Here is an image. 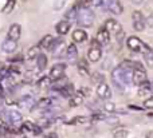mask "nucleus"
<instances>
[{
  "label": "nucleus",
  "instance_id": "11",
  "mask_svg": "<svg viewBox=\"0 0 153 138\" xmlns=\"http://www.w3.org/2000/svg\"><path fill=\"white\" fill-rule=\"evenodd\" d=\"M145 80H148L145 70H133L132 71V82L134 83V85L140 86L141 83H144Z\"/></svg>",
  "mask_w": 153,
  "mask_h": 138
},
{
  "label": "nucleus",
  "instance_id": "31",
  "mask_svg": "<svg viewBox=\"0 0 153 138\" xmlns=\"http://www.w3.org/2000/svg\"><path fill=\"white\" fill-rule=\"evenodd\" d=\"M103 80H105V77H103L102 74H100V72H94V74L91 75V82L95 83V85H100Z\"/></svg>",
  "mask_w": 153,
  "mask_h": 138
},
{
  "label": "nucleus",
  "instance_id": "35",
  "mask_svg": "<svg viewBox=\"0 0 153 138\" xmlns=\"http://www.w3.org/2000/svg\"><path fill=\"white\" fill-rule=\"evenodd\" d=\"M105 110L106 111H114L116 110V105L114 103H111V102H108V103H105Z\"/></svg>",
  "mask_w": 153,
  "mask_h": 138
},
{
  "label": "nucleus",
  "instance_id": "37",
  "mask_svg": "<svg viewBox=\"0 0 153 138\" xmlns=\"http://www.w3.org/2000/svg\"><path fill=\"white\" fill-rule=\"evenodd\" d=\"M124 36H125V32H124V31L118 32V34L116 35V39H117V42H118V43H121V42H122V39H124Z\"/></svg>",
  "mask_w": 153,
  "mask_h": 138
},
{
  "label": "nucleus",
  "instance_id": "36",
  "mask_svg": "<svg viewBox=\"0 0 153 138\" xmlns=\"http://www.w3.org/2000/svg\"><path fill=\"white\" fill-rule=\"evenodd\" d=\"M78 94H81L82 97H87V95H90V89H87V87H82L81 90H79V93Z\"/></svg>",
  "mask_w": 153,
  "mask_h": 138
},
{
  "label": "nucleus",
  "instance_id": "39",
  "mask_svg": "<svg viewBox=\"0 0 153 138\" xmlns=\"http://www.w3.org/2000/svg\"><path fill=\"white\" fill-rule=\"evenodd\" d=\"M90 5H91V0H83L82 1V7L83 8H89Z\"/></svg>",
  "mask_w": 153,
  "mask_h": 138
},
{
  "label": "nucleus",
  "instance_id": "3",
  "mask_svg": "<svg viewBox=\"0 0 153 138\" xmlns=\"http://www.w3.org/2000/svg\"><path fill=\"white\" fill-rule=\"evenodd\" d=\"M126 46H128V48H129L130 51H134V52H143V54H145V52H148V51L152 50V48L149 47L146 43L141 42V39H138L137 36L128 38Z\"/></svg>",
  "mask_w": 153,
  "mask_h": 138
},
{
  "label": "nucleus",
  "instance_id": "22",
  "mask_svg": "<svg viewBox=\"0 0 153 138\" xmlns=\"http://www.w3.org/2000/svg\"><path fill=\"white\" fill-rule=\"evenodd\" d=\"M78 71L81 72V75L83 77H89V63L86 62V59H81L78 62Z\"/></svg>",
  "mask_w": 153,
  "mask_h": 138
},
{
  "label": "nucleus",
  "instance_id": "29",
  "mask_svg": "<svg viewBox=\"0 0 153 138\" xmlns=\"http://www.w3.org/2000/svg\"><path fill=\"white\" fill-rule=\"evenodd\" d=\"M51 105H53V101H51L50 98H42L39 102L36 103V106L39 107V109H50Z\"/></svg>",
  "mask_w": 153,
  "mask_h": 138
},
{
  "label": "nucleus",
  "instance_id": "26",
  "mask_svg": "<svg viewBox=\"0 0 153 138\" xmlns=\"http://www.w3.org/2000/svg\"><path fill=\"white\" fill-rule=\"evenodd\" d=\"M76 13H78V8H76V5H74V7H71V8H70V10L66 12L65 18H66V20L69 21V23H71V21H75Z\"/></svg>",
  "mask_w": 153,
  "mask_h": 138
},
{
  "label": "nucleus",
  "instance_id": "10",
  "mask_svg": "<svg viewBox=\"0 0 153 138\" xmlns=\"http://www.w3.org/2000/svg\"><path fill=\"white\" fill-rule=\"evenodd\" d=\"M95 40L100 46H108L109 42H110V34L106 31L105 28H100L97 31V36H95Z\"/></svg>",
  "mask_w": 153,
  "mask_h": 138
},
{
  "label": "nucleus",
  "instance_id": "8",
  "mask_svg": "<svg viewBox=\"0 0 153 138\" xmlns=\"http://www.w3.org/2000/svg\"><path fill=\"white\" fill-rule=\"evenodd\" d=\"M103 28H105L109 34H113L114 36H116L118 32L122 31L121 24H120L116 19H108V20L105 21V27H103Z\"/></svg>",
  "mask_w": 153,
  "mask_h": 138
},
{
  "label": "nucleus",
  "instance_id": "23",
  "mask_svg": "<svg viewBox=\"0 0 153 138\" xmlns=\"http://www.w3.org/2000/svg\"><path fill=\"white\" fill-rule=\"evenodd\" d=\"M20 105H22V106H23V107H26V109L31 110L32 107L35 106V99L32 98L31 95L23 97V98H22V101H20Z\"/></svg>",
  "mask_w": 153,
  "mask_h": 138
},
{
  "label": "nucleus",
  "instance_id": "33",
  "mask_svg": "<svg viewBox=\"0 0 153 138\" xmlns=\"http://www.w3.org/2000/svg\"><path fill=\"white\" fill-rule=\"evenodd\" d=\"M90 122V118L87 117H75L73 121H70L69 123H78V125H85V123Z\"/></svg>",
  "mask_w": 153,
  "mask_h": 138
},
{
  "label": "nucleus",
  "instance_id": "38",
  "mask_svg": "<svg viewBox=\"0 0 153 138\" xmlns=\"http://www.w3.org/2000/svg\"><path fill=\"white\" fill-rule=\"evenodd\" d=\"M12 138H26V136H23L20 130H16L15 133H12Z\"/></svg>",
  "mask_w": 153,
  "mask_h": 138
},
{
  "label": "nucleus",
  "instance_id": "43",
  "mask_svg": "<svg viewBox=\"0 0 153 138\" xmlns=\"http://www.w3.org/2000/svg\"><path fill=\"white\" fill-rule=\"evenodd\" d=\"M146 138H153V131H149V133L146 134Z\"/></svg>",
  "mask_w": 153,
  "mask_h": 138
},
{
  "label": "nucleus",
  "instance_id": "5",
  "mask_svg": "<svg viewBox=\"0 0 153 138\" xmlns=\"http://www.w3.org/2000/svg\"><path fill=\"white\" fill-rule=\"evenodd\" d=\"M102 56V51H101V46L97 43V40H93L91 46H90L89 51H87V58L90 62H98Z\"/></svg>",
  "mask_w": 153,
  "mask_h": 138
},
{
  "label": "nucleus",
  "instance_id": "16",
  "mask_svg": "<svg viewBox=\"0 0 153 138\" xmlns=\"http://www.w3.org/2000/svg\"><path fill=\"white\" fill-rule=\"evenodd\" d=\"M65 56L67 58V61H69V62H75V59L78 58V50H76L75 44H70V46H67V48H66V54H65Z\"/></svg>",
  "mask_w": 153,
  "mask_h": 138
},
{
  "label": "nucleus",
  "instance_id": "17",
  "mask_svg": "<svg viewBox=\"0 0 153 138\" xmlns=\"http://www.w3.org/2000/svg\"><path fill=\"white\" fill-rule=\"evenodd\" d=\"M16 47H18V44H16L15 40H11V39H8V38L3 42V44H1V50L7 54L13 52V51L16 50Z\"/></svg>",
  "mask_w": 153,
  "mask_h": 138
},
{
  "label": "nucleus",
  "instance_id": "32",
  "mask_svg": "<svg viewBox=\"0 0 153 138\" xmlns=\"http://www.w3.org/2000/svg\"><path fill=\"white\" fill-rule=\"evenodd\" d=\"M144 55V59H145V62H146V66L148 67H153V51H148V52H145V54H143Z\"/></svg>",
  "mask_w": 153,
  "mask_h": 138
},
{
  "label": "nucleus",
  "instance_id": "15",
  "mask_svg": "<svg viewBox=\"0 0 153 138\" xmlns=\"http://www.w3.org/2000/svg\"><path fill=\"white\" fill-rule=\"evenodd\" d=\"M54 36L53 35H46V36L42 38V40L39 42V44H38V47L39 48H43V50H50L51 46H53L54 43Z\"/></svg>",
  "mask_w": 153,
  "mask_h": 138
},
{
  "label": "nucleus",
  "instance_id": "1",
  "mask_svg": "<svg viewBox=\"0 0 153 138\" xmlns=\"http://www.w3.org/2000/svg\"><path fill=\"white\" fill-rule=\"evenodd\" d=\"M132 71L133 70L122 67V66L113 70V72H111V79H113V82L117 85V87L124 90L125 86L132 83Z\"/></svg>",
  "mask_w": 153,
  "mask_h": 138
},
{
  "label": "nucleus",
  "instance_id": "20",
  "mask_svg": "<svg viewBox=\"0 0 153 138\" xmlns=\"http://www.w3.org/2000/svg\"><path fill=\"white\" fill-rule=\"evenodd\" d=\"M47 56L45 55V54H39V55L36 56V66H38V70L39 71H43V70L47 67Z\"/></svg>",
  "mask_w": 153,
  "mask_h": 138
},
{
  "label": "nucleus",
  "instance_id": "13",
  "mask_svg": "<svg viewBox=\"0 0 153 138\" xmlns=\"http://www.w3.org/2000/svg\"><path fill=\"white\" fill-rule=\"evenodd\" d=\"M108 8L111 13H114V15H121V13L124 12V7H122L120 0H109Z\"/></svg>",
  "mask_w": 153,
  "mask_h": 138
},
{
  "label": "nucleus",
  "instance_id": "28",
  "mask_svg": "<svg viewBox=\"0 0 153 138\" xmlns=\"http://www.w3.org/2000/svg\"><path fill=\"white\" fill-rule=\"evenodd\" d=\"M128 134H129L128 129H125V128H118V129H116V130L113 131V138H126Z\"/></svg>",
  "mask_w": 153,
  "mask_h": 138
},
{
  "label": "nucleus",
  "instance_id": "25",
  "mask_svg": "<svg viewBox=\"0 0 153 138\" xmlns=\"http://www.w3.org/2000/svg\"><path fill=\"white\" fill-rule=\"evenodd\" d=\"M39 54H40V48L38 47V46H32V47L27 51L26 59H27V61H32V59H35L38 55H39Z\"/></svg>",
  "mask_w": 153,
  "mask_h": 138
},
{
  "label": "nucleus",
  "instance_id": "24",
  "mask_svg": "<svg viewBox=\"0 0 153 138\" xmlns=\"http://www.w3.org/2000/svg\"><path fill=\"white\" fill-rule=\"evenodd\" d=\"M82 102H83V97H82L81 94H73L69 99V105L71 107L79 106V105H82Z\"/></svg>",
  "mask_w": 153,
  "mask_h": 138
},
{
  "label": "nucleus",
  "instance_id": "27",
  "mask_svg": "<svg viewBox=\"0 0 153 138\" xmlns=\"http://www.w3.org/2000/svg\"><path fill=\"white\" fill-rule=\"evenodd\" d=\"M16 5V0H7L4 4V7H3V13H11L13 11V8H15Z\"/></svg>",
  "mask_w": 153,
  "mask_h": 138
},
{
  "label": "nucleus",
  "instance_id": "6",
  "mask_svg": "<svg viewBox=\"0 0 153 138\" xmlns=\"http://www.w3.org/2000/svg\"><path fill=\"white\" fill-rule=\"evenodd\" d=\"M132 19H133V27H134L136 31H144V30H145L146 19H145V16L143 15V12L134 11L132 15Z\"/></svg>",
  "mask_w": 153,
  "mask_h": 138
},
{
  "label": "nucleus",
  "instance_id": "4",
  "mask_svg": "<svg viewBox=\"0 0 153 138\" xmlns=\"http://www.w3.org/2000/svg\"><path fill=\"white\" fill-rule=\"evenodd\" d=\"M66 48H67V44L65 40L56 39V40H54L50 51L53 52V55L55 56V58H62V56H65V54H66Z\"/></svg>",
  "mask_w": 153,
  "mask_h": 138
},
{
  "label": "nucleus",
  "instance_id": "9",
  "mask_svg": "<svg viewBox=\"0 0 153 138\" xmlns=\"http://www.w3.org/2000/svg\"><path fill=\"white\" fill-rule=\"evenodd\" d=\"M97 95L100 97V99H109L111 97V90L109 87L108 83L102 82L97 86Z\"/></svg>",
  "mask_w": 153,
  "mask_h": 138
},
{
  "label": "nucleus",
  "instance_id": "34",
  "mask_svg": "<svg viewBox=\"0 0 153 138\" xmlns=\"http://www.w3.org/2000/svg\"><path fill=\"white\" fill-rule=\"evenodd\" d=\"M144 107H145V109H152L153 107V98L152 97H149L148 99H145V102H144Z\"/></svg>",
  "mask_w": 153,
  "mask_h": 138
},
{
  "label": "nucleus",
  "instance_id": "12",
  "mask_svg": "<svg viewBox=\"0 0 153 138\" xmlns=\"http://www.w3.org/2000/svg\"><path fill=\"white\" fill-rule=\"evenodd\" d=\"M20 35H22V27L16 23L12 24V26L10 27V30H8V39L18 42V40L20 39Z\"/></svg>",
  "mask_w": 153,
  "mask_h": 138
},
{
  "label": "nucleus",
  "instance_id": "19",
  "mask_svg": "<svg viewBox=\"0 0 153 138\" xmlns=\"http://www.w3.org/2000/svg\"><path fill=\"white\" fill-rule=\"evenodd\" d=\"M71 36H73V40H74L75 43H82L87 39V34L83 31V30H79V28L73 32Z\"/></svg>",
  "mask_w": 153,
  "mask_h": 138
},
{
  "label": "nucleus",
  "instance_id": "2",
  "mask_svg": "<svg viewBox=\"0 0 153 138\" xmlns=\"http://www.w3.org/2000/svg\"><path fill=\"white\" fill-rule=\"evenodd\" d=\"M76 21L81 27H91L94 23V12H93L90 8H83L78 10L76 13Z\"/></svg>",
  "mask_w": 153,
  "mask_h": 138
},
{
  "label": "nucleus",
  "instance_id": "40",
  "mask_svg": "<svg viewBox=\"0 0 153 138\" xmlns=\"http://www.w3.org/2000/svg\"><path fill=\"white\" fill-rule=\"evenodd\" d=\"M102 1L103 0H91V4L95 7H100V5H102Z\"/></svg>",
  "mask_w": 153,
  "mask_h": 138
},
{
  "label": "nucleus",
  "instance_id": "41",
  "mask_svg": "<svg viewBox=\"0 0 153 138\" xmlns=\"http://www.w3.org/2000/svg\"><path fill=\"white\" fill-rule=\"evenodd\" d=\"M47 138H59V137H58V134H56V133H50L47 136Z\"/></svg>",
  "mask_w": 153,
  "mask_h": 138
},
{
  "label": "nucleus",
  "instance_id": "14",
  "mask_svg": "<svg viewBox=\"0 0 153 138\" xmlns=\"http://www.w3.org/2000/svg\"><path fill=\"white\" fill-rule=\"evenodd\" d=\"M152 94V86H151V82L149 80H145L144 83H141L140 85V89H138V97H143V98H145V97H151Z\"/></svg>",
  "mask_w": 153,
  "mask_h": 138
},
{
  "label": "nucleus",
  "instance_id": "7",
  "mask_svg": "<svg viewBox=\"0 0 153 138\" xmlns=\"http://www.w3.org/2000/svg\"><path fill=\"white\" fill-rule=\"evenodd\" d=\"M65 71H66V64L65 63H56L50 70V79L51 80H59L65 77Z\"/></svg>",
  "mask_w": 153,
  "mask_h": 138
},
{
  "label": "nucleus",
  "instance_id": "21",
  "mask_svg": "<svg viewBox=\"0 0 153 138\" xmlns=\"http://www.w3.org/2000/svg\"><path fill=\"white\" fill-rule=\"evenodd\" d=\"M8 115H10V120H11V123L12 125H20L22 123V114L19 111H16V110H11L10 113H8Z\"/></svg>",
  "mask_w": 153,
  "mask_h": 138
},
{
  "label": "nucleus",
  "instance_id": "18",
  "mask_svg": "<svg viewBox=\"0 0 153 138\" xmlns=\"http://www.w3.org/2000/svg\"><path fill=\"white\" fill-rule=\"evenodd\" d=\"M70 27H71V23H69L67 20H61L55 26V30L59 35H66L70 31Z\"/></svg>",
  "mask_w": 153,
  "mask_h": 138
},
{
  "label": "nucleus",
  "instance_id": "30",
  "mask_svg": "<svg viewBox=\"0 0 153 138\" xmlns=\"http://www.w3.org/2000/svg\"><path fill=\"white\" fill-rule=\"evenodd\" d=\"M50 85H51L50 77H42L39 80H38V87H40V89H46Z\"/></svg>",
  "mask_w": 153,
  "mask_h": 138
},
{
  "label": "nucleus",
  "instance_id": "42",
  "mask_svg": "<svg viewBox=\"0 0 153 138\" xmlns=\"http://www.w3.org/2000/svg\"><path fill=\"white\" fill-rule=\"evenodd\" d=\"M144 1V0H132V3H133V4H141V3H143Z\"/></svg>",
  "mask_w": 153,
  "mask_h": 138
}]
</instances>
